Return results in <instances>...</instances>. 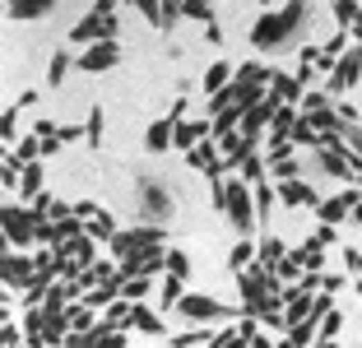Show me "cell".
Here are the masks:
<instances>
[{
  "label": "cell",
  "instance_id": "cell-1",
  "mask_svg": "<svg viewBox=\"0 0 362 348\" xmlns=\"http://www.w3.org/2000/svg\"><path fill=\"white\" fill-rule=\"evenodd\" d=\"M223 214L233 218V227L242 232V237H251V186L246 182L223 186Z\"/></svg>",
  "mask_w": 362,
  "mask_h": 348
},
{
  "label": "cell",
  "instance_id": "cell-2",
  "mask_svg": "<svg viewBox=\"0 0 362 348\" xmlns=\"http://www.w3.org/2000/svg\"><path fill=\"white\" fill-rule=\"evenodd\" d=\"M298 15H302L298 5H288V10H284V19H279V15H265L260 24H255V37H251V42H255V46H274V42H284V37H288V28L298 24Z\"/></svg>",
  "mask_w": 362,
  "mask_h": 348
},
{
  "label": "cell",
  "instance_id": "cell-3",
  "mask_svg": "<svg viewBox=\"0 0 362 348\" xmlns=\"http://www.w3.org/2000/svg\"><path fill=\"white\" fill-rule=\"evenodd\" d=\"M177 311H181L186 320H219V316H237L233 306L214 302V297H200V293H186V297L177 302Z\"/></svg>",
  "mask_w": 362,
  "mask_h": 348
},
{
  "label": "cell",
  "instance_id": "cell-4",
  "mask_svg": "<svg viewBox=\"0 0 362 348\" xmlns=\"http://www.w3.org/2000/svg\"><path fill=\"white\" fill-rule=\"evenodd\" d=\"M358 70H362V46H353V51H348L344 61H339L334 79H330V93H334V98H344V93H348V84L358 79Z\"/></svg>",
  "mask_w": 362,
  "mask_h": 348
},
{
  "label": "cell",
  "instance_id": "cell-5",
  "mask_svg": "<svg viewBox=\"0 0 362 348\" xmlns=\"http://www.w3.org/2000/svg\"><path fill=\"white\" fill-rule=\"evenodd\" d=\"M121 61V51H116V42H93L84 56H79V70H107V65Z\"/></svg>",
  "mask_w": 362,
  "mask_h": 348
},
{
  "label": "cell",
  "instance_id": "cell-6",
  "mask_svg": "<svg viewBox=\"0 0 362 348\" xmlns=\"http://www.w3.org/2000/svg\"><path fill=\"white\" fill-rule=\"evenodd\" d=\"M177 139V116H163V121L149 125V135H144V144H149V153H163L168 144Z\"/></svg>",
  "mask_w": 362,
  "mask_h": 348
},
{
  "label": "cell",
  "instance_id": "cell-7",
  "mask_svg": "<svg viewBox=\"0 0 362 348\" xmlns=\"http://www.w3.org/2000/svg\"><path fill=\"white\" fill-rule=\"evenodd\" d=\"M190 167H195V172H219V149H214V144H195V149H190Z\"/></svg>",
  "mask_w": 362,
  "mask_h": 348
},
{
  "label": "cell",
  "instance_id": "cell-8",
  "mask_svg": "<svg viewBox=\"0 0 362 348\" xmlns=\"http://www.w3.org/2000/svg\"><path fill=\"white\" fill-rule=\"evenodd\" d=\"M144 214H149V218H168V214H172V200L163 195L158 186H144Z\"/></svg>",
  "mask_w": 362,
  "mask_h": 348
},
{
  "label": "cell",
  "instance_id": "cell-9",
  "mask_svg": "<svg viewBox=\"0 0 362 348\" xmlns=\"http://www.w3.org/2000/svg\"><path fill=\"white\" fill-rule=\"evenodd\" d=\"M274 103H298L302 98V79H293V75H274V93H269Z\"/></svg>",
  "mask_w": 362,
  "mask_h": 348
},
{
  "label": "cell",
  "instance_id": "cell-10",
  "mask_svg": "<svg viewBox=\"0 0 362 348\" xmlns=\"http://www.w3.org/2000/svg\"><path fill=\"white\" fill-rule=\"evenodd\" d=\"M279 200H284V205H316V191H307V186H298V182H284L279 186Z\"/></svg>",
  "mask_w": 362,
  "mask_h": 348
},
{
  "label": "cell",
  "instance_id": "cell-11",
  "mask_svg": "<svg viewBox=\"0 0 362 348\" xmlns=\"http://www.w3.org/2000/svg\"><path fill=\"white\" fill-rule=\"evenodd\" d=\"M330 5H334L339 28H348V24H362V5H358V0H330Z\"/></svg>",
  "mask_w": 362,
  "mask_h": 348
},
{
  "label": "cell",
  "instance_id": "cell-12",
  "mask_svg": "<svg viewBox=\"0 0 362 348\" xmlns=\"http://www.w3.org/2000/svg\"><path fill=\"white\" fill-rule=\"evenodd\" d=\"M251 256H255V242H251V237H242V242L228 251V270H242V265H251Z\"/></svg>",
  "mask_w": 362,
  "mask_h": 348
},
{
  "label": "cell",
  "instance_id": "cell-13",
  "mask_svg": "<svg viewBox=\"0 0 362 348\" xmlns=\"http://www.w3.org/2000/svg\"><path fill=\"white\" fill-rule=\"evenodd\" d=\"M5 227H10V242H19V246L33 242V237H28L33 223H28V218H19V214H5Z\"/></svg>",
  "mask_w": 362,
  "mask_h": 348
},
{
  "label": "cell",
  "instance_id": "cell-14",
  "mask_svg": "<svg viewBox=\"0 0 362 348\" xmlns=\"http://www.w3.org/2000/svg\"><path fill=\"white\" fill-rule=\"evenodd\" d=\"M200 135H209L205 121H181L177 125V144H200Z\"/></svg>",
  "mask_w": 362,
  "mask_h": 348
},
{
  "label": "cell",
  "instance_id": "cell-15",
  "mask_svg": "<svg viewBox=\"0 0 362 348\" xmlns=\"http://www.w3.org/2000/svg\"><path fill=\"white\" fill-rule=\"evenodd\" d=\"M10 5H15L19 19H37V15H47L51 10V0H10Z\"/></svg>",
  "mask_w": 362,
  "mask_h": 348
},
{
  "label": "cell",
  "instance_id": "cell-16",
  "mask_svg": "<svg viewBox=\"0 0 362 348\" xmlns=\"http://www.w3.org/2000/svg\"><path fill=\"white\" fill-rule=\"evenodd\" d=\"M228 75H233V65H214V70L205 75V93H219L223 84H228Z\"/></svg>",
  "mask_w": 362,
  "mask_h": 348
},
{
  "label": "cell",
  "instance_id": "cell-17",
  "mask_svg": "<svg viewBox=\"0 0 362 348\" xmlns=\"http://www.w3.org/2000/svg\"><path fill=\"white\" fill-rule=\"evenodd\" d=\"M65 70H70V56H65V51H56V61L47 65V84H61Z\"/></svg>",
  "mask_w": 362,
  "mask_h": 348
},
{
  "label": "cell",
  "instance_id": "cell-18",
  "mask_svg": "<svg viewBox=\"0 0 362 348\" xmlns=\"http://www.w3.org/2000/svg\"><path fill=\"white\" fill-rule=\"evenodd\" d=\"M177 302H181V274H172L163 284V306H177Z\"/></svg>",
  "mask_w": 362,
  "mask_h": 348
},
{
  "label": "cell",
  "instance_id": "cell-19",
  "mask_svg": "<svg viewBox=\"0 0 362 348\" xmlns=\"http://www.w3.org/2000/svg\"><path fill=\"white\" fill-rule=\"evenodd\" d=\"M130 320H135V325H140V330H149V334H158V330H163V325H158V320L149 316V311H144V306H135V311H130Z\"/></svg>",
  "mask_w": 362,
  "mask_h": 348
},
{
  "label": "cell",
  "instance_id": "cell-20",
  "mask_svg": "<svg viewBox=\"0 0 362 348\" xmlns=\"http://www.w3.org/2000/svg\"><path fill=\"white\" fill-rule=\"evenodd\" d=\"M84 135H89V144L102 139V107H93V116H89V130H84Z\"/></svg>",
  "mask_w": 362,
  "mask_h": 348
},
{
  "label": "cell",
  "instance_id": "cell-21",
  "mask_svg": "<svg viewBox=\"0 0 362 348\" xmlns=\"http://www.w3.org/2000/svg\"><path fill=\"white\" fill-rule=\"evenodd\" d=\"M168 265H172V274H181V279L190 274V260L181 256V251H168Z\"/></svg>",
  "mask_w": 362,
  "mask_h": 348
},
{
  "label": "cell",
  "instance_id": "cell-22",
  "mask_svg": "<svg viewBox=\"0 0 362 348\" xmlns=\"http://www.w3.org/2000/svg\"><path fill=\"white\" fill-rule=\"evenodd\" d=\"M5 270H10V284H24L28 279V265L24 260H5Z\"/></svg>",
  "mask_w": 362,
  "mask_h": 348
},
{
  "label": "cell",
  "instance_id": "cell-23",
  "mask_svg": "<svg viewBox=\"0 0 362 348\" xmlns=\"http://www.w3.org/2000/svg\"><path fill=\"white\" fill-rule=\"evenodd\" d=\"M255 200H260V218H265L269 205H274V191H269V186H255Z\"/></svg>",
  "mask_w": 362,
  "mask_h": 348
},
{
  "label": "cell",
  "instance_id": "cell-24",
  "mask_svg": "<svg viewBox=\"0 0 362 348\" xmlns=\"http://www.w3.org/2000/svg\"><path fill=\"white\" fill-rule=\"evenodd\" d=\"M302 103H307V112H325V103H330V98H325V93H307Z\"/></svg>",
  "mask_w": 362,
  "mask_h": 348
},
{
  "label": "cell",
  "instance_id": "cell-25",
  "mask_svg": "<svg viewBox=\"0 0 362 348\" xmlns=\"http://www.w3.org/2000/svg\"><path fill=\"white\" fill-rule=\"evenodd\" d=\"M126 293H130V297H144V293H149V279H135V284H126Z\"/></svg>",
  "mask_w": 362,
  "mask_h": 348
},
{
  "label": "cell",
  "instance_id": "cell-26",
  "mask_svg": "<svg viewBox=\"0 0 362 348\" xmlns=\"http://www.w3.org/2000/svg\"><path fill=\"white\" fill-rule=\"evenodd\" d=\"M334 334H339V316H330V320H325V330H320V339H334Z\"/></svg>",
  "mask_w": 362,
  "mask_h": 348
},
{
  "label": "cell",
  "instance_id": "cell-27",
  "mask_svg": "<svg viewBox=\"0 0 362 348\" xmlns=\"http://www.w3.org/2000/svg\"><path fill=\"white\" fill-rule=\"evenodd\" d=\"M344 260H348V270H362V256H358V251H344Z\"/></svg>",
  "mask_w": 362,
  "mask_h": 348
},
{
  "label": "cell",
  "instance_id": "cell-28",
  "mask_svg": "<svg viewBox=\"0 0 362 348\" xmlns=\"http://www.w3.org/2000/svg\"><path fill=\"white\" fill-rule=\"evenodd\" d=\"M353 218H358V223H362V195L353 200Z\"/></svg>",
  "mask_w": 362,
  "mask_h": 348
},
{
  "label": "cell",
  "instance_id": "cell-29",
  "mask_svg": "<svg viewBox=\"0 0 362 348\" xmlns=\"http://www.w3.org/2000/svg\"><path fill=\"white\" fill-rule=\"evenodd\" d=\"M353 144H358V153H362V135H358V130H353Z\"/></svg>",
  "mask_w": 362,
  "mask_h": 348
},
{
  "label": "cell",
  "instance_id": "cell-30",
  "mask_svg": "<svg viewBox=\"0 0 362 348\" xmlns=\"http://www.w3.org/2000/svg\"><path fill=\"white\" fill-rule=\"evenodd\" d=\"M358 186H362V172H358Z\"/></svg>",
  "mask_w": 362,
  "mask_h": 348
}]
</instances>
